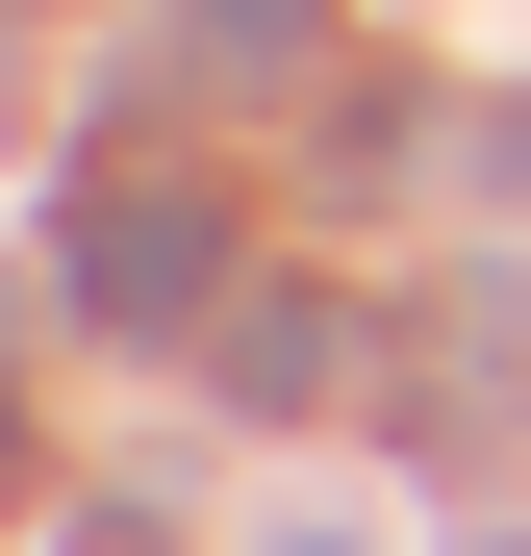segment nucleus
<instances>
[{
    "mask_svg": "<svg viewBox=\"0 0 531 556\" xmlns=\"http://www.w3.org/2000/svg\"><path fill=\"white\" fill-rule=\"evenodd\" d=\"M203 76H253V102H279V76H304V0H203Z\"/></svg>",
    "mask_w": 531,
    "mask_h": 556,
    "instance_id": "obj_3",
    "label": "nucleus"
},
{
    "mask_svg": "<svg viewBox=\"0 0 531 556\" xmlns=\"http://www.w3.org/2000/svg\"><path fill=\"white\" fill-rule=\"evenodd\" d=\"M354 380V304H228V405H329Z\"/></svg>",
    "mask_w": 531,
    "mask_h": 556,
    "instance_id": "obj_2",
    "label": "nucleus"
},
{
    "mask_svg": "<svg viewBox=\"0 0 531 556\" xmlns=\"http://www.w3.org/2000/svg\"><path fill=\"white\" fill-rule=\"evenodd\" d=\"M481 177H506V203H531V102H506V127H481Z\"/></svg>",
    "mask_w": 531,
    "mask_h": 556,
    "instance_id": "obj_4",
    "label": "nucleus"
},
{
    "mask_svg": "<svg viewBox=\"0 0 531 556\" xmlns=\"http://www.w3.org/2000/svg\"><path fill=\"white\" fill-rule=\"evenodd\" d=\"M51 278H76V329H177V304L228 278V228H203V177H76Z\"/></svg>",
    "mask_w": 531,
    "mask_h": 556,
    "instance_id": "obj_1",
    "label": "nucleus"
},
{
    "mask_svg": "<svg viewBox=\"0 0 531 556\" xmlns=\"http://www.w3.org/2000/svg\"><path fill=\"white\" fill-rule=\"evenodd\" d=\"M253 556H380V531H253Z\"/></svg>",
    "mask_w": 531,
    "mask_h": 556,
    "instance_id": "obj_5",
    "label": "nucleus"
}]
</instances>
